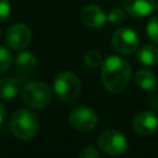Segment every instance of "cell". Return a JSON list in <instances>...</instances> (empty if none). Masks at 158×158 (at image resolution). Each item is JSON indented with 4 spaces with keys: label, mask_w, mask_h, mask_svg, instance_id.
<instances>
[{
    "label": "cell",
    "mask_w": 158,
    "mask_h": 158,
    "mask_svg": "<svg viewBox=\"0 0 158 158\" xmlns=\"http://www.w3.org/2000/svg\"><path fill=\"white\" fill-rule=\"evenodd\" d=\"M131 79V65L123 58L117 56L107 57L102 63L101 81L104 88L112 94L126 89Z\"/></svg>",
    "instance_id": "cell-1"
},
{
    "label": "cell",
    "mask_w": 158,
    "mask_h": 158,
    "mask_svg": "<svg viewBox=\"0 0 158 158\" xmlns=\"http://www.w3.org/2000/svg\"><path fill=\"white\" fill-rule=\"evenodd\" d=\"M0 35H1V28H0Z\"/></svg>",
    "instance_id": "cell-24"
},
{
    "label": "cell",
    "mask_w": 158,
    "mask_h": 158,
    "mask_svg": "<svg viewBox=\"0 0 158 158\" xmlns=\"http://www.w3.org/2000/svg\"><path fill=\"white\" fill-rule=\"evenodd\" d=\"M135 83L137 86H139L142 90L152 91L157 85L156 75L148 70V69H139L135 74Z\"/></svg>",
    "instance_id": "cell-14"
},
{
    "label": "cell",
    "mask_w": 158,
    "mask_h": 158,
    "mask_svg": "<svg viewBox=\"0 0 158 158\" xmlns=\"http://www.w3.org/2000/svg\"><path fill=\"white\" fill-rule=\"evenodd\" d=\"M158 118L151 111H141L132 120V128L139 136H149L156 132Z\"/></svg>",
    "instance_id": "cell-9"
},
{
    "label": "cell",
    "mask_w": 158,
    "mask_h": 158,
    "mask_svg": "<svg viewBox=\"0 0 158 158\" xmlns=\"http://www.w3.org/2000/svg\"><path fill=\"white\" fill-rule=\"evenodd\" d=\"M106 19L109 20V22H111L112 25H120L125 21L126 19V15L123 12L122 9L120 7H112L109 12V15L106 16Z\"/></svg>",
    "instance_id": "cell-18"
},
{
    "label": "cell",
    "mask_w": 158,
    "mask_h": 158,
    "mask_svg": "<svg viewBox=\"0 0 158 158\" xmlns=\"http://www.w3.org/2000/svg\"><path fill=\"white\" fill-rule=\"evenodd\" d=\"M156 9H157V11H158V2L156 4Z\"/></svg>",
    "instance_id": "cell-23"
},
{
    "label": "cell",
    "mask_w": 158,
    "mask_h": 158,
    "mask_svg": "<svg viewBox=\"0 0 158 158\" xmlns=\"http://www.w3.org/2000/svg\"><path fill=\"white\" fill-rule=\"evenodd\" d=\"M147 35L148 37L158 44V17H153L147 23Z\"/></svg>",
    "instance_id": "cell-19"
},
{
    "label": "cell",
    "mask_w": 158,
    "mask_h": 158,
    "mask_svg": "<svg viewBox=\"0 0 158 158\" xmlns=\"http://www.w3.org/2000/svg\"><path fill=\"white\" fill-rule=\"evenodd\" d=\"M80 80L79 78L68 70L59 72L53 80V89L57 96L65 101L73 102L80 94Z\"/></svg>",
    "instance_id": "cell-3"
},
{
    "label": "cell",
    "mask_w": 158,
    "mask_h": 158,
    "mask_svg": "<svg viewBox=\"0 0 158 158\" xmlns=\"http://www.w3.org/2000/svg\"><path fill=\"white\" fill-rule=\"evenodd\" d=\"M10 11H11L10 1L9 0H0V21L7 20V17L10 16Z\"/></svg>",
    "instance_id": "cell-20"
},
{
    "label": "cell",
    "mask_w": 158,
    "mask_h": 158,
    "mask_svg": "<svg viewBox=\"0 0 158 158\" xmlns=\"http://www.w3.org/2000/svg\"><path fill=\"white\" fill-rule=\"evenodd\" d=\"M16 69L20 77H26L37 67V57L31 52H22L16 57Z\"/></svg>",
    "instance_id": "cell-12"
},
{
    "label": "cell",
    "mask_w": 158,
    "mask_h": 158,
    "mask_svg": "<svg viewBox=\"0 0 158 158\" xmlns=\"http://www.w3.org/2000/svg\"><path fill=\"white\" fill-rule=\"evenodd\" d=\"M32 38V33L31 30L27 25L25 23H15L12 25L5 36L6 43L11 49L15 51H21L23 48H26Z\"/></svg>",
    "instance_id": "cell-8"
},
{
    "label": "cell",
    "mask_w": 158,
    "mask_h": 158,
    "mask_svg": "<svg viewBox=\"0 0 158 158\" xmlns=\"http://www.w3.org/2000/svg\"><path fill=\"white\" fill-rule=\"evenodd\" d=\"M125 10L133 17H144L156 7V0H121Z\"/></svg>",
    "instance_id": "cell-11"
},
{
    "label": "cell",
    "mask_w": 158,
    "mask_h": 158,
    "mask_svg": "<svg viewBox=\"0 0 158 158\" xmlns=\"http://www.w3.org/2000/svg\"><path fill=\"white\" fill-rule=\"evenodd\" d=\"M21 89V83L12 77L0 78V99L11 100L14 99Z\"/></svg>",
    "instance_id": "cell-13"
},
{
    "label": "cell",
    "mask_w": 158,
    "mask_h": 158,
    "mask_svg": "<svg viewBox=\"0 0 158 158\" xmlns=\"http://www.w3.org/2000/svg\"><path fill=\"white\" fill-rule=\"evenodd\" d=\"M12 63V54L9 49L0 46V75L4 74Z\"/></svg>",
    "instance_id": "cell-17"
},
{
    "label": "cell",
    "mask_w": 158,
    "mask_h": 158,
    "mask_svg": "<svg viewBox=\"0 0 158 158\" xmlns=\"http://www.w3.org/2000/svg\"><path fill=\"white\" fill-rule=\"evenodd\" d=\"M83 60H84V63H85L88 67H90V68H98L99 65L102 64V57H101V54H100L98 51H95V49H90V51L85 52V54H84V57H83Z\"/></svg>",
    "instance_id": "cell-16"
},
{
    "label": "cell",
    "mask_w": 158,
    "mask_h": 158,
    "mask_svg": "<svg viewBox=\"0 0 158 158\" xmlns=\"http://www.w3.org/2000/svg\"><path fill=\"white\" fill-rule=\"evenodd\" d=\"M112 47L118 54H132L138 47V36L132 28H118L112 36Z\"/></svg>",
    "instance_id": "cell-6"
},
{
    "label": "cell",
    "mask_w": 158,
    "mask_h": 158,
    "mask_svg": "<svg viewBox=\"0 0 158 158\" xmlns=\"http://www.w3.org/2000/svg\"><path fill=\"white\" fill-rule=\"evenodd\" d=\"M98 147L109 156H121L127 149V141L121 132L106 130L99 136Z\"/></svg>",
    "instance_id": "cell-5"
},
{
    "label": "cell",
    "mask_w": 158,
    "mask_h": 158,
    "mask_svg": "<svg viewBox=\"0 0 158 158\" xmlns=\"http://www.w3.org/2000/svg\"><path fill=\"white\" fill-rule=\"evenodd\" d=\"M79 157L80 158H100V153L94 147L89 146V147L83 148V151L79 153Z\"/></svg>",
    "instance_id": "cell-21"
},
{
    "label": "cell",
    "mask_w": 158,
    "mask_h": 158,
    "mask_svg": "<svg viewBox=\"0 0 158 158\" xmlns=\"http://www.w3.org/2000/svg\"><path fill=\"white\" fill-rule=\"evenodd\" d=\"M80 19L90 28H100L107 20L102 9L96 5H86L85 7H83Z\"/></svg>",
    "instance_id": "cell-10"
},
{
    "label": "cell",
    "mask_w": 158,
    "mask_h": 158,
    "mask_svg": "<svg viewBox=\"0 0 158 158\" xmlns=\"http://www.w3.org/2000/svg\"><path fill=\"white\" fill-rule=\"evenodd\" d=\"M137 58L144 65H154L158 63V48L152 44L142 46L138 49Z\"/></svg>",
    "instance_id": "cell-15"
},
{
    "label": "cell",
    "mask_w": 158,
    "mask_h": 158,
    "mask_svg": "<svg viewBox=\"0 0 158 158\" xmlns=\"http://www.w3.org/2000/svg\"><path fill=\"white\" fill-rule=\"evenodd\" d=\"M10 130L19 139L30 141L38 132V117L28 109H19L11 115Z\"/></svg>",
    "instance_id": "cell-2"
},
{
    "label": "cell",
    "mask_w": 158,
    "mask_h": 158,
    "mask_svg": "<svg viewBox=\"0 0 158 158\" xmlns=\"http://www.w3.org/2000/svg\"><path fill=\"white\" fill-rule=\"evenodd\" d=\"M5 116H6V109H5V106L2 104H0V125L4 121Z\"/></svg>",
    "instance_id": "cell-22"
},
{
    "label": "cell",
    "mask_w": 158,
    "mask_h": 158,
    "mask_svg": "<svg viewBox=\"0 0 158 158\" xmlns=\"http://www.w3.org/2000/svg\"><path fill=\"white\" fill-rule=\"evenodd\" d=\"M98 122L96 112L88 106H78L69 114V123L77 131L86 132L95 127Z\"/></svg>",
    "instance_id": "cell-7"
},
{
    "label": "cell",
    "mask_w": 158,
    "mask_h": 158,
    "mask_svg": "<svg viewBox=\"0 0 158 158\" xmlns=\"http://www.w3.org/2000/svg\"><path fill=\"white\" fill-rule=\"evenodd\" d=\"M23 102L32 109H43L52 100V91L49 86L41 81H32L22 89Z\"/></svg>",
    "instance_id": "cell-4"
}]
</instances>
